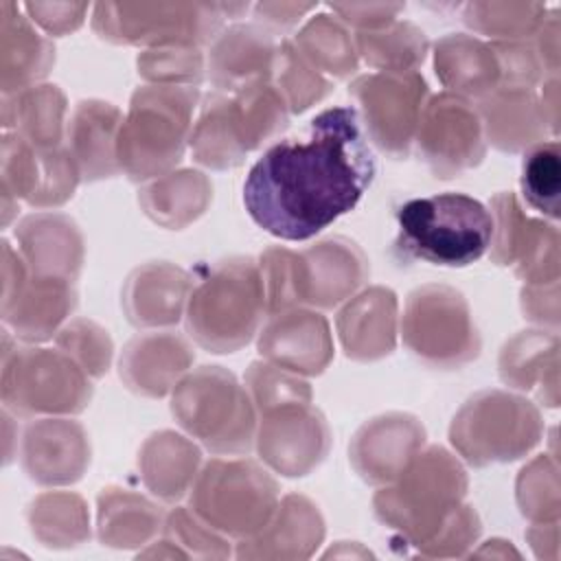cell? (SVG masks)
Segmentation results:
<instances>
[{"label":"cell","instance_id":"6da1fadb","mask_svg":"<svg viewBox=\"0 0 561 561\" xmlns=\"http://www.w3.org/2000/svg\"><path fill=\"white\" fill-rule=\"evenodd\" d=\"M377 171L359 112H318L300 136L270 145L243 182L250 219L283 241H307L351 213Z\"/></svg>","mask_w":561,"mask_h":561},{"label":"cell","instance_id":"7a4b0ae2","mask_svg":"<svg viewBox=\"0 0 561 561\" xmlns=\"http://www.w3.org/2000/svg\"><path fill=\"white\" fill-rule=\"evenodd\" d=\"M397 250L440 267H467L493 245L495 217L467 193L412 197L397 208Z\"/></svg>","mask_w":561,"mask_h":561},{"label":"cell","instance_id":"3957f363","mask_svg":"<svg viewBox=\"0 0 561 561\" xmlns=\"http://www.w3.org/2000/svg\"><path fill=\"white\" fill-rule=\"evenodd\" d=\"M261 305L256 270L250 261H230L219 265L191 296L186 324L202 346L230 353L254 333Z\"/></svg>","mask_w":561,"mask_h":561},{"label":"cell","instance_id":"277c9868","mask_svg":"<svg viewBox=\"0 0 561 561\" xmlns=\"http://www.w3.org/2000/svg\"><path fill=\"white\" fill-rule=\"evenodd\" d=\"M193 105L195 92L182 88H145L134 94L129 121L118 136L121 167L134 180L151 178L180 160Z\"/></svg>","mask_w":561,"mask_h":561},{"label":"cell","instance_id":"5b68a950","mask_svg":"<svg viewBox=\"0 0 561 561\" xmlns=\"http://www.w3.org/2000/svg\"><path fill=\"white\" fill-rule=\"evenodd\" d=\"M425 160L436 173H458L482 158V136L467 103L436 96L427 110V125L419 136Z\"/></svg>","mask_w":561,"mask_h":561},{"label":"cell","instance_id":"8992f818","mask_svg":"<svg viewBox=\"0 0 561 561\" xmlns=\"http://www.w3.org/2000/svg\"><path fill=\"white\" fill-rule=\"evenodd\" d=\"M522 197L548 219H559L561 199V151L559 142L541 140L528 149L519 175Z\"/></svg>","mask_w":561,"mask_h":561},{"label":"cell","instance_id":"52a82bcc","mask_svg":"<svg viewBox=\"0 0 561 561\" xmlns=\"http://www.w3.org/2000/svg\"><path fill=\"white\" fill-rule=\"evenodd\" d=\"M533 471L537 473L535 478L528 476V480L522 476L519 486V502H522V513L541 519V522H557L559 519V482H557V462L552 458H539L533 465ZM524 473H528L524 469Z\"/></svg>","mask_w":561,"mask_h":561}]
</instances>
